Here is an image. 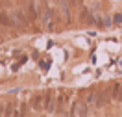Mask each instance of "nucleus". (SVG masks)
Instances as JSON below:
<instances>
[{"label": "nucleus", "mask_w": 122, "mask_h": 117, "mask_svg": "<svg viewBox=\"0 0 122 117\" xmlns=\"http://www.w3.org/2000/svg\"><path fill=\"white\" fill-rule=\"evenodd\" d=\"M117 102H122V86L118 89V93H117Z\"/></svg>", "instance_id": "obj_5"}, {"label": "nucleus", "mask_w": 122, "mask_h": 117, "mask_svg": "<svg viewBox=\"0 0 122 117\" xmlns=\"http://www.w3.org/2000/svg\"><path fill=\"white\" fill-rule=\"evenodd\" d=\"M113 24H122V13H115L113 15Z\"/></svg>", "instance_id": "obj_4"}, {"label": "nucleus", "mask_w": 122, "mask_h": 117, "mask_svg": "<svg viewBox=\"0 0 122 117\" xmlns=\"http://www.w3.org/2000/svg\"><path fill=\"white\" fill-rule=\"evenodd\" d=\"M91 113V106L85 100H76L70 106V117H89Z\"/></svg>", "instance_id": "obj_1"}, {"label": "nucleus", "mask_w": 122, "mask_h": 117, "mask_svg": "<svg viewBox=\"0 0 122 117\" xmlns=\"http://www.w3.org/2000/svg\"><path fill=\"white\" fill-rule=\"evenodd\" d=\"M69 4L72 8H81L83 6V0H69Z\"/></svg>", "instance_id": "obj_3"}, {"label": "nucleus", "mask_w": 122, "mask_h": 117, "mask_svg": "<svg viewBox=\"0 0 122 117\" xmlns=\"http://www.w3.org/2000/svg\"><path fill=\"white\" fill-rule=\"evenodd\" d=\"M107 95H106V91H96V100H94V108H104L107 104Z\"/></svg>", "instance_id": "obj_2"}]
</instances>
